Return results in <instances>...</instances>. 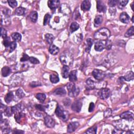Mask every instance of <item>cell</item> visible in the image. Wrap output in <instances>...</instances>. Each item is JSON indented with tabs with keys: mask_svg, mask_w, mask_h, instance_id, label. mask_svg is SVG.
I'll use <instances>...</instances> for the list:
<instances>
[{
	"mask_svg": "<svg viewBox=\"0 0 134 134\" xmlns=\"http://www.w3.org/2000/svg\"><path fill=\"white\" fill-rule=\"evenodd\" d=\"M97 133V127L96 126H94L92 127L89 128L86 130L85 133L89 134H95Z\"/></svg>",
	"mask_w": 134,
	"mask_h": 134,
	"instance_id": "cell-36",
	"label": "cell"
},
{
	"mask_svg": "<svg viewBox=\"0 0 134 134\" xmlns=\"http://www.w3.org/2000/svg\"><path fill=\"white\" fill-rule=\"evenodd\" d=\"M128 2V1H118V7L120 9H123L127 5Z\"/></svg>",
	"mask_w": 134,
	"mask_h": 134,
	"instance_id": "cell-39",
	"label": "cell"
},
{
	"mask_svg": "<svg viewBox=\"0 0 134 134\" xmlns=\"http://www.w3.org/2000/svg\"><path fill=\"white\" fill-rule=\"evenodd\" d=\"M14 99V94L12 92H9L5 97V101L6 103H10Z\"/></svg>",
	"mask_w": 134,
	"mask_h": 134,
	"instance_id": "cell-25",
	"label": "cell"
},
{
	"mask_svg": "<svg viewBox=\"0 0 134 134\" xmlns=\"http://www.w3.org/2000/svg\"><path fill=\"white\" fill-rule=\"evenodd\" d=\"M103 17L101 15H97L96 16L94 19V25L95 26L97 27L102 23Z\"/></svg>",
	"mask_w": 134,
	"mask_h": 134,
	"instance_id": "cell-23",
	"label": "cell"
},
{
	"mask_svg": "<svg viewBox=\"0 0 134 134\" xmlns=\"http://www.w3.org/2000/svg\"><path fill=\"white\" fill-rule=\"evenodd\" d=\"M79 123L77 122L70 123L68 126L67 132L69 133H71L74 132L77 129L79 126Z\"/></svg>",
	"mask_w": 134,
	"mask_h": 134,
	"instance_id": "cell-11",
	"label": "cell"
},
{
	"mask_svg": "<svg viewBox=\"0 0 134 134\" xmlns=\"http://www.w3.org/2000/svg\"><path fill=\"white\" fill-rule=\"evenodd\" d=\"M112 47V42L111 41L107 40L105 41V48L107 49H110Z\"/></svg>",
	"mask_w": 134,
	"mask_h": 134,
	"instance_id": "cell-49",
	"label": "cell"
},
{
	"mask_svg": "<svg viewBox=\"0 0 134 134\" xmlns=\"http://www.w3.org/2000/svg\"><path fill=\"white\" fill-rule=\"evenodd\" d=\"M105 48V41H97L95 43L94 48L96 51L101 52Z\"/></svg>",
	"mask_w": 134,
	"mask_h": 134,
	"instance_id": "cell-12",
	"label": "cell"
},
{
	"mask_svg": "<svg viewBox=\"0 0 134 134\" xmlns=\"http://www.w3.org/2000/svg\"><path fill=\"white\" fill-rule=\"evenodd\" d=\"M1 37L3 38H5L6 37H7V31H6L5 30V29L3 28L2 27L1 28Z\"/></svg>",
	"mask_w": 134,
	"mask_h": 134,
	"instance_id": "cell-46",
	"label": "cell"
},
{
	"mask_svg": "<svg viewBox=\"0 0 134 134\" xmlns=\"http://www.w3.org/2000/svg\"><path fill=\"white\" fill-rule=\"evenodd\" d=\"M69 66H64L63 67L62 71V77L64 79H66L69 77Z\"/></svg>",
	"mask_w": 134,
	"mask_h": 134,
	"instance_id": "cell-21",
	"label": "cell"
},
{
	"mask_svg": "<svg viewBox=\"0 0 134 134\" xmlns=\"http://www.w3.org/2000/svg\"><path fill=\"white\" fill-rule=\"evenodd\" d=\"M134 34V27L132 26L130 27L129 30L126 32L125 36L126 37H129L130 36H132Z\"/></svg>",
	"mask_w": 134,
	"mask_h": 134,
	"instance_id": "cell-37",
	"label": "cell"
},
{
	"mask_svg": "<svg viewBox=\"0 0 134 134\" xmlns=\"http://www.w3.org/2000/svg\"><path fill=\"white\" fill-rule=\"evenodd\" d=\"M105 83V82H95L91 79H88L86 81V88L88 90L102 89L106 86Z\"/></svg>",
	"mask_w": 134,
	"mask_h": 134,
	"instance_id": "cell-3",
	"label": "cell"
},
{
	"mask_svg": "<svg viewBox=\"0 0 134 134\" xmlns=\"http://www.w3.org/2000/svg\"><path fill=\"white\" fill-rule=\"evenodd\" d=\"M35 107L36 109H37L41 111H45L46 110V107L45 106L42 105L41 104H37L35 105Z\"/></svg>",
	"mask_w": 134,
	"mask_h": 134,
	"instance_id": "cell-47",
	"label": "cell"
},
{
	"mask_svg": "<svg viewBox=\"0 0 134 134\" xmlns=\"http://www.w3.org/2000/svg\"><path fill=\"white\" fill-rule=\"evenodd\" d=\"M25 10L26 9L22 7H19V8H17L15 10V14L18 16H21L25 14Z\"/></svg>",
	"mask_w": 134,
	"mask_h": 134,
	"instance_id": "cell-26",
	"label": "cell"
},
{
	"mask_svg": "<svg viewBox=\"0 0 134 134\" xmlns=\"http://www.w3.org/2000/svg\"><path fill=\"white\" fill-rule=\"evenodd\" d=\"M118 1L117 0H110L108 1V4L110 7H114L117 4Z\"/></svg>",
	"mask_w": 134,
	"mask_h": 134,
	"instance_id": "cell-45",
	"label": "cell"
},
{
	"mask_svg": "<svg viewBox=\"0 0 134 134\" xmlns=\"http://www.w3.org/2000/svg\"><path fill=\"white\" fill-rule=\"evenodd\" d=\"M82 106V102L80 100H77L71 105L72 110L75 112H80L81 111Z\"/></svg>",
	"mask_w": 134,
	"mask_h": 134,
	"instance_id": "cell-8",
	"label": "cell"
},
{
	"mask_svg": "<svg viewBox=\"0 0 134 134\" xmlns=\"http://www.w3.org/2000/svg\"><path fill=\"white\" fill-rule=\"evenodd\" d=\"M36 97L37 99L39 101V102L41 103L44 102L45 100L46 99V96L45 94L43 93H38L36 95Z\"/></svg>",
	"mask_w": 134,
	"mask_h": 134,
	"instance_id": "cell-32",
	"label": "cell"
},
{
	"mask_svg": "<svg viewBox=\"0 0 134 134\" xmlns=\"http://www.w3.org/2000/svg\"><path fill=\"white\" fill-rule=\"evenodd\" d=\"M110 94L111 92L109 89L105 88H103L101 89L100 91H99V96L101 99L106 100L110 96Z\"/></svg>",
	"mask_w": 134,
	"mask_h": 134,
	"instance_id": "cell-7",
	"label": "cell"
},
{
	"mask_svg": "<svg viewBox=\"0 0 134 134\" xmlns=\"http://www.w3.org/2000/svg\"><path fill=\"white\" fill-rule=\"evenodd\" d=\"M92 75L93 77L97 80H102L105 77V73L103 71L99 69H95L92 72Z\"/></svg>",
	"mask_w": 134,
	"mask_h": 134,
	"instance_id": "cell-6",
	"label": "cell"
},
{
	"mask_svg": "<svg viewBox=\"0 0 134 134\" xmlns=\"http://www.w3.org/2000/svg\"><path fill=\"white\" fill-rule=\"evenodd\" d=\"M17 44L15 42H11L9 46L8 47L6 48V50L10 52H13L16 48Z\"/></svg>",
	"mask_w": 134,
	"mask_h": 134,
	"instance_id": "cell-33",
	"label": "cell"
},
{
	"mask_svg": "<svg viewBox=\"0 0 134 134\" xmlns=\"http://www.w3.org/2000/svg\"><path fill=\"white\" fill-rule=\"evenodd\" d=\"M93 43V41L91 38H88L86 41V47H85V52H89L91 50V47Z\"/></svg>",
	"mask_w": 134,
	"mask_h": 134,
	"instance_id": "cell-19",
	"label": "cell"
},
{
	"mask_svg": "<svg viewBox=\"0 0 134 134\" xmlns=\"http://www.w3.org/2000/svg\"><path fill=\"white\" fill-rule=\"evenodd\" d=\"M16 94L20 99H22L23 97H24L25 96V94L23 92V90L21 89H19L17 90V91H16Z\"/></svg>",
	"mask_w": 134,
	"mask_h": 134,
	"instance_id": "cell-40",
	"label": "cell"
},
{
	"mask_svg": "<svg viewBox=\"0 0 134 134\" xmlns=\"http://www.w3.org/2000/svg\"><path fill=\"white\" fill-rule=\"evenodd\" d=\"M124 78L125 80L127 81L133 80L134 78V74L133 72L130 71L127 72V73L126 75L124 76Z\"/></svg>",
	"mask_w": 134,
	"mask_h": 134,
	"instance_id": "cell-24",
	"label": "cell"
},
{
	"mask_svg": "<svg viewBox=\"0 0 134 134\" xmlns=\"http://www.w3.org/2000/svg\"><path fill=\"white\" fill-rule=\"evenodd\" d=\"M134 2L132 3V5H131V6H132V10H134Z\"/></svg>",
	"mask_w": 134,
	"mask_h": 134,
	"instance_id": "cell-54",
	"label": "cell"
},
{
	"mask_svg": "<svg viewBox=\"0 0 134 134\" xmlns=\"http://www.w3.org/2000/svg\"><path fill=\"white\" fill-rule=\"evenodd\" d=\"M49 52L53 55H56L59 52V48L55 45H52L49 49Z\"/></svg>",
	"mask_w": 134,
	"mask_h": 134,
	"instance_id": "cell-17",
	"label": "cell"
},
{
	"mask_svg": "<svg viewBox=\"0 0 134 134\" xmlns=\"http://www.w3.org/2000/svg\"><path fill=\"white\" fill-rule=\"evenodd\" d=\"M119 19L122 23L125 24H128L130 21V17L125 12H123L121 14Z\"/></svg>",
	"mask_w": 134,
	"mask_h": 134,
	"instance_id": "cell-15",
	"label": "cell"
},
{
	"mask_svg": "<svg viewBox=\"0 0 134 134\" xmlns=\"http://www.w3.org/2000/svg\"><path fill=\"white\" fill-rule=\"evenodd\" d=\"M14 133H15V134H21V133H24V132L23 131H21V130H16V131H15L14 132Z\"/></svg>",
	"mask_w": 134,
	"mask_h": 134,
	"instance_id": "cell-53",
	"label": "cell"
},
{
	"mask_svg": "<svg viewBox=\"0 0 134 134\" xmlns=\"http://www.w3.org/2000/svg\"><path fill=\"white\" fill-rule=\"evenodd\" d=\"M45 123L46 125L49 128H52L55 125V121L49 115H46L45 117Z\"/></svg>",
	"mask_w": 134,
	"mask_h": 134,
	"instance_id": "cell-9",
	"label": "cell"
},
{
	"mask_svg": "<svg viewBox=\"0 0 134 134\" xmlns=\"http://www.w3.org/2000/svg\"><path fill=\"white\" fill-rule=\"evenodd\" d=\"M55 114L59 118L63 121H66L68 119V112L66 110H64L62 106L59 105H58L56 107V109L55 110Z\"/></svg>",
	"mask_w": 134,
	"mask_h": 134,
	"instance_id": "cell-4",
	"label": "cell"
},
{
	"mask_svg": "<svg viewBox=\"0 0 134 134\" xmlns=\"http://www.w3.org/2000/svg\"><path fill=\"white\" fill-rule=\"evenodd\" d=\"M60 60L61 62L64 66H71L73 61V56L69 52H64L61 54L60 57Z\"/></svg>",
	"mask_w": 134,
	"mask_h": 134,
	"instance_id": "cell-2",
	"label": "cell"
},
{
	"mask_svg": "<svg viewBox=\"0 0 134 134\" xmlns=\"http://www.w3.org/2000/svg\"><path fill=\"white\" fill-rule=\"evenodd\" d=\"M4 114L7 116H10L13 113L12 110V108L10 107H6L5 110H4Z\"/></svg>",
	"mask_w": 134,
	"mask_h": 134,
	"instance_id": "cell-35",
	"label": "cell"
},
{
	"mask_svg": "<svg viewBox=\"0 0 134 134\" xmlns=\"http://www.w3.org/2000/svg\"><path fill=\"white\" fill-rule=\"evenodd\" d=\"M54 94L58 96H63L66 94V91L63 88H58L55 90Z\"/></svg>",
	"mask_w": 134,
	"mask_h": 134,
	"instance_id": "cell-18",
	"label": "cell"
},
{
	"mask_svg": "<svg viewBox=\"0 0 134 134\" xmlns=\"http://www.w3.org/2000/svg\"><path fill=\"white\" fill-rule=\"evenodd\" d=\"M112 110H111V108H107V109L105 110V111L104 112V116L105 117L107 118L110 117L111 115H112Z\"/></svg>",
	"mask_w": 134,
	"mask_h": 134,
	"instance_id": "cell-43",
	"label": "cell"
},
{
	"mask_svg": "<svg viewBox=\"0 0 134 134\" xmlns=\"http://www.w3.org/2000/svg\"><path fill=\"white\" fill-rule=\"evenodd\" d=\"M67 88L68 91V95L70 97H74L78 95L80 93V89L74 83H69L67 85Z\"/></svg>",
	"mask_w": 134,
	"mask_h": 134,
	"instance_id": "cell-5",
	"label": "cell"
},
{
	"mask_svg": "<svg viewBox=\"0 0 134 134\" xmlns=\"http://www.w3.org/2000/svg\"><path fill=\"white\" fill-rule=\"evenodd\" d=\"M45 38L47 42L49 44H52L55 38H54V36L52 34H47L45 35Z\"/></svg>",
	"mask_w": 134,
	"mask_h": 134,
	"instance_id": "cell-30",
	"label": "cell"
},
{
	"mask_svg": "<svg viewBox=\"0 0 134 134\" xmlns=\"http://www.w3.org/2000/svg\"><path fill=\"white\" fill-rule=\"evenodd\" d=\"M30 62L32 64H38L39 63V61L35 57H30V59H29Z\"/></svg>",
	"mask_w": 134,
	"mask_h": 134,
	"instance_id": "cell-44",
	"label": "cell"
},
{
	"mask_svg": "<svg viewBox=\"0 0 134 134\" xmlns=\"http://www.w3.org/2000/svg\"><path fill=\"white\" fill-rule=\"evenodd\" d=\"M10 43H11V41H10V37H7L5 38H4V41H3V44H4L6 48L8 47L9 46L10 44Z\"/></svg>",
	"mask_w": 134,
	"mask_h": 134,
	"instance_id": "cell-42",
	"label": "cell"
},
{
	"mask_svg": "<svg viewBox=\"0 0 134 134\" xmlns=\"http://www.w3.org/2000/svg\"><path fill=\"white\" fill-rule=\"evenodd\" d=\"M96 8L97 11L100 13H105L106 10V7L104 3L101 1H96Z\"/></svg>",
	"mask_w": 134,
	"mask_h": 134,
	"instance_id": "cell-13",
	"label": "cell"
},
{
	"mask_svg": "<svg viewBox=\"0 0 134 134\" xmlns=\"http://www.w3.org/2000/svg\"><path fill=\"white\" fill-rule=\"evenodd\" d=\"M50 20H51V16L49 14H46L44 17V20H43V25L46 26V25L48 24L50 22Z\"/></svg>",
	"mask_w": 134,
	"mask_h": 134,
	"instance_id": "cell-38",
	"label": "cell"
},
{
	"mask_svg": "<svg viewBox=\"0 0 134 134\" xmlns=\"http://www.w3.org/2000/svg\"><path fill=\"white\" fill-rule=\"evenodd\" d=\"M94 104L93 103H91L90 104V105H89V112H92L94 110Z\"/></svg>",
	"mask_w": 134,
	"mask_h": 134,
	"instance_id": "cell-51",
	"label": "cell"
},
{
	"mask_svg": "<svg viewBox=\"0 0 134 134\" xmlns=\"http://www.w3.org/2000/svg\"><path fill=\"white\" fill-rule=\"evenodd\" d=\"M134 16H133L132 20V22H133V23H134Z\"/></svg>",
	"mask_w": 134,
	"mask_h": 134,
	"instance_id": "cell-55",
	"label": "cell"
},
{
	"mask_svg": "<svg viewBox=\"0 0 134 134\" xmlns=\"http://www.w3.org/2000/svg\"><path fill=\"white\" fill-rule=\"evenodd\" d=\"M12 110L13 112V113L15 114L18 113H20L22 111V105L21 104H18L16 106H14L13 107H12Z\"/></svg>",
	"mask_w": 134,
	"mask_h": 134,
	"instance_id": "cell-22",
	"label": "cell"
},
{
	"mask_svg": "<svg viewBox=\"0 0 134 134\" xmlns=\"http://www.w3.org/2000/svg\"><path fill=\"white\" fill-rule=\"evenodd\" d=\"M120 117L122 119H126L127 121H132L133 120L134 116V114L132 112L127 111L124 112V113H122L121 115H120Z\"/></svg>",
	"mask_w": 134,
	"mask_h": 134,
	"instance_id": "cell-10",
	"label": "cell"
},
{
	"mask_svg": "<svg viewBox=\"0 0 134 134\" xmlns=\"http://www.w3.org/2000/svg\"><path fill=\"white\" fill-rule=\"evenodd\" d=\"M91 2L88 0H86V1H83L81 5V9L82 10H84V11H87V10H90V8H91Z\"/></svg>",
	"mask_w": 134,
	"mask_h": 134,
	"instance_id": "cell-16",
	"label": "cell"
},
{
	"mask_svg": "<svg viewBox=\"0 0 134 134\" xmlns=\"http://www.w3.org/2000/svg\"><path fill=\"white\" fill-rule=\"evenodd\" d=\"M50 80L52 83H57L59 81V78L57 74H52L50 75Z\"/></svg>",
	"mask_w": 134,
	"mask_h": 134,
	"instance_id": "cell-31",
	"label": "cell"
},
{
	"mask_svg": "<svg viewBox=\"0 0 134 134\" xmlns=\"http://www.w3.org/2000/svg\"><path fill=\"white\" fill-rule=\"evenodd\" d=\"M63 103H64V105L65 106H69L71 104V101L68 98H67L65 99L64 101H63Z\"/></svg>",
	"mask_w": 134,
	"mask_h": 134,
	"instance_id": "cell-50",
	"label": "cell"
},
{
	"mask_svg": "<svg viewBox=\"0 0 134 134\" xmlns=\"http://www.w3.org/2000/svg\"><path fill=\"white\" fill-rule=\"evenodd\" d=\"M10 69L9 67L5 66L2 68V74L3 77H7V76L10 74Z\"/></svg>",
	"mask_w": 134,
	"mask_h": 134,
	"instance_id": "cell-29",
	"label": "cell"
},
{
	"mask_svg": "<svg viewBox=\"0 0 134 134\" xmlns=\"http://www.w3.org/2000/svg\"><path fill=\"white\" fill-rule=\"evenodd\" d=\"M30 17L32 22L36 23V21H37V19H38V14L37 12L36 11L31 12L30 14Z\"/></svg>",
	"mask_w": 134,
	"mask_h": 134,
	"instance_id": "cell-27",
	"label": "cell"
},
{
	"mask_svg": "<svg viewBox=\"0 0 134 134\" xmlns=\"http://www.w3.org/2000/svg\"><path fill=\"white\" fill-rule=\"evenodd\" d=\"M41 84L40 83H38V82H31V84H30V86L32 87H36V86H41Z\"/></svg>",
	"mask_w": 134,
	"mask_h": 134,
	"instance_id": "cell-52",
	"label": "cell"
},
{
	"mask_svg": "<svg viewBox=\"0 0 134 134\" xmlns=\"http://www.w3.org/2000/svg\"><path fill=\"white\" fill-rule=\"evenodd\" d=\"M12 37L14 41L19 42L21 41V35L18 32H14L12 34Z\"/></svg>",
	"mask_w": 134,
	"mask_h": 134,
	"instance_id": "cell-28",
	"label": "cell"
},
{
	"mask_svg": "<svg viewBox=\"0 0 134 134\" xmlns=\"http://www.w3.org/2000/svg\"><path fill=\"white\" fill-rule=\"evenodd\" d=\"M8 3L9 5L12 8H16L17 6V2L16 1H15V0H9Z\"/></svg>",
	"mask_w": 134,
	"mask_h": 134,
	"instance_id": "cell-41",
	"label": "cell"
},
{
	"mask_svg": "<svg viewBox=\"0 0 134 134\" xmlns=\"http://www.w3.org/2000/svg\"><path fill=\"white\" fill-rule=\"evenodd\" d=\"M60 4V1L58 0H53V1H48V5L49 8L52 10H56L59 7Z\"/></svg>",
	"mask_w": 134,
	"mask_h": 134,
	"instance_id": "cell-14",
	"label": "cell"
},
{
	"mask_svg": "<svg viewBox=\"0 0 134 134\" xmlns=\"http://www.w3.org/2000/svg\"><path fill=\"white\" fill-rule=\"evenodd\" d=\"M30 57L26 53H24L23 55V57L21 58V62H24V61H26L29 60Z\"/></svg>",
	"mask_w": 134,
	"mask_h": 134,
	"instance_id": "cell-48",
	"label": "cell"
},
{
	"mask_svg": "<svg viewBox=\"0 0 134 134\" xmlns=\"http://www.w3.org/2000/svg\"><path fill=\"white\" fill-rule=\"evenodd\" d=\"M69 80L70 81L73 82L77 80V70L72 71L69 74Z\"/></svg>",
	"mask_w": 134,
	"mask_h": 134,
	"instance_id": "cell-20",
	"label": "cell"
},
{
	"mask_svg": "<svg viewBox=\"0 0 134 134\" xmlns=\"http://www.w3.org/2000/svg\"><path fill=\"white\" fill-rule=\"evenodd\" d=\"M79 28V24L76 23V22H73L72 23L71 25H70V31L71 32H73L74 31H77Z\"/></svg>",
	"mask_w": 134,
	"mask_h": 134,
	"instance_id": "cell-34",
	"label": "cell"
},
{
	"mask_svg": "<svg viewBox=\"0 0 134 134\" xmlns=\"http://www.w3.org/2000/svg\"><path fill=\"white\" fill-rule=\"evenodd\" d=\"M111 32L106 28H102L95 32L94 38L101 41H105L110 37Z\"/></svg>",
	"mask_w": 134,
	"mask_h": 134,
	"instance_id": "cell-1",
	"label": "cell"
}]
</instances>
